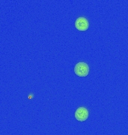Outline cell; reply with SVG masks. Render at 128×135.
Here are the masks:
<instances>
[{"mask_svg": "<svg viewBox=\"0 0 128 135\" xmlns=\"http://www.w3.org/2000/svg\"><path fill=\"white\" fill-rule=\"evenodd\" d=\"M88 111L85 107H79L75 112V118L80 122H84L88 119Z\"/></svg>", "mask_w": 128, "mask_h": 135, "instance_id": "7a4b0ae2", "label": "cell"}, {"mask_svg": "<svg viewBox=\"0 0 128 135\" xmlns=\"http://www.w3.org/2000/svg\"><path fill=\"white\" fill-rule=\"evenodd\" d=\"M75 26H76V29L80 31H85L88 29L89 23H88V21L86 18L81 17H79L76 20Z\"/></svg>", "mask_w": 128, "mask_h": 135, "instance_id": "3957f363", "label": "cell"}, {"mask_svg": "<svg viewBox=\"0 0 128 135\" xmlns=\"http://www.w3.org/2000/svg\"><path fill=\"white\" fill-rule=\"evenodd\" d=\"M74 72L79 77H86L89 72V67L85 62H79L74 67Z\"/></svg>", "mask_w": 128, "mask_h": 135, "instance_id": "6da1fadb", "label": "cell"}]
</instances>
